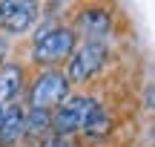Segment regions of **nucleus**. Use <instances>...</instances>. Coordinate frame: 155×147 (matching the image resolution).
Instances as JSON below:
<instances>
[{"label":"nucleus","instance_id":"1","mask_svg":"<svg viewBox=\"0 0 155 147\" xmlns=\"http://www.w3.org/2000/svg\"><path fill=\"white\" fill-rule=\"evenodd\" d=\"M75 46H78V35L72 32V29H63V26H43V29H38V35H35L32 58H35L38 63L52 67V63L66 61V58L75 52Z\"/></svg>","mask_w":155,"mask_h":147},{"label":"nucleus","instance_id":"2","mask_svg":"<svg viewBox=\"0 0 155 147\" xmlns=\"http://www.w3.org/2000/svg\"><path fill=\"white\" fill-rule=\"evenodd\" d=\"M69 98V78L61 69H43L35 78L32 90H29V110H46L52 113Z\"/></svg>","mask_w":155,"mask_h":147},{"label":"nucleus","instance_id":"3","mask_svg":"<svg viewBox=\"0 0 155 147\" xmlns=\"http://www.w3.org/2000/svg\"><path fill=\"white\" fill-rule=\"evenodd\" d=\"M95 104L98 101L89 98V95H69L61 107L52 110V136L72 138L75 133H81L83 121H86V115L92 113Z\"/></svg>","mask_w":155,"mask_h":147},{"label":"nucleus","instance_id":"4","mask_svg":"<svg viewBox=\"0 0 155 147\" xmlns=\"http://www.w3.org/2000/svg\"><path fill=\"white\" fill-rule=\"evenodd\" d=\"M106 58H109L106 43H83V46H75V52L69 55V72H66V78L75 81V84H83V81H89L92 75H98L101 69H104Z\"/></svg>","mask_w":155,"mask_h":147},{"label":"nucleus","instance_id":"5","mask_svg":"<svg viewBox=\"0 0 155 147\" xmlns=\"http://www.w3.org/2000/svg\"><path fill=\"white\" fill-rule=\"evenodd\" d=\"M38 17V6L29 3V0H9V3H0V26L12 35H23L29 32V26Z\"/></svg>","mask_w":155,"mask_h":147},{"label":"nucleus","instance_id":"6","mask_svg":"<svg viewBox=\"0 0 155 147\" xmlns=\"http://www.w3.org/2000/svg\"><path fill=\"white\" fill-rule=\"evenodd\" d=\"M109 15L104 9H83L78 17V32L83 35V43H104V38L109 35Z\"/></svg>","mask_w":155,"mask_h":147},{"label":"nucleus","instance_id":"7","mask_svg":"<svg viewBox=\"0 0 155 147\" xmlns=\"http://www.w3.org/2000/svg\"><path fill=\"white\" fill-rule=\"evenodd\" d=\"M23 136H26V113L15 104L3 107V113H0V144L15 147Z\"/></svg>","mask_w":155,"mask_h":147},{"label":"nucleus","instance_id":"8","mask_svg":"<svg viewBox=\"0 0 155 147\" xmlns=\"http://www.w3.org/2000/svg\"><path fill=\"white\" fill-rule=\"evenodd\" d=\"M20 87H23V69L20 67H15V63L0 67V104L3 107L20 95Z\"/></svg>","mask_w":155,"mask_h":147},{"label":"nucleus","instance_id":"9","mask_svg":"<svg viewBox=\"0 0 155 147\" xmlns=\"http://www.w3.org/2000/svg\"><path fill=\"white\" fill-rule=\"evenodd\" d=\"M109 115H106V110L101 107V104H95L92 107V113L86 115V121H83V136H89V138H101V136H106L109 133Z\"/></svg>","mask_w":155,"mask_h":147},{"label":"nucleus","instance_id":"10","mask_svg":"<svg viewBox=\"0 0 155 147\" xmlns=\"http://www.w3.org/2000/svg\"><path fill=\"white\" fill-rule=\"evenodd\" d=\"M49 130H52V113H46V110H29L26 113V136L46 138Z\"/></svg>","mask_w":155,"mask_h":147},{"label":"nucleus","instance_id":"11","mask_svg":"<svg viewBox=\"0 0 155 147\" xmlns=\"http://www.w3.org/2000/svg\"><path fill=\"white\" fill-rule=\"evenodd\" d=\"M40 147H78L72 138H63V136H46Z\"/></svg>","mask_w":155,"mask_h":147},{"label":"nucleus","instance_id":"12","mask_svg":"<svg viewBox=\"0 0 155 147\" xmlns=\"http://www.w3.org/2000/svg\"><path fill=\"white\" fill-rule=\"evenodd\" d=\"M6 49H9V46H6V40L0 38V63H3V58H6Z\"/></svg>","mask_w":155,"mask_h":147},{"label":"nucleus","instance_id":"13","mask_svg":"<svg viewBox=\"0 0 155 147\" xmlns=\"http://www.w3.org/2000/svg\"><path fill=\"white\" fill-rule=\"evenodd\" d=\"M150 107L155 110V90H150Z\"/></svg>","mask_w":155,"mask_h":147},{"label":"nucleus","instance_id":"14","mask_svg":"<svg viewBox=\"0 0 155 147\" xmlns=\"http://www.w3.org/2000/svg\"><path fill=\"white\" fill-rule=\"evenodd\" d=\"M15 147H32V144H15Z\"/></svg>","mask_w":155,"mask_h":147},{"label":"nucleus","instance_id":"15","mask_svg":"<svg viewBox=\"0 0 155 147\" xmlns=\"http://www.w3.org/2000/svg\"><path fill=\"white\" fill-rule=\"evenodd\" d=\"M0 113H3V104H0Z\"/></svg>","mask_w":155,"mask_h":147}]
</instances>
